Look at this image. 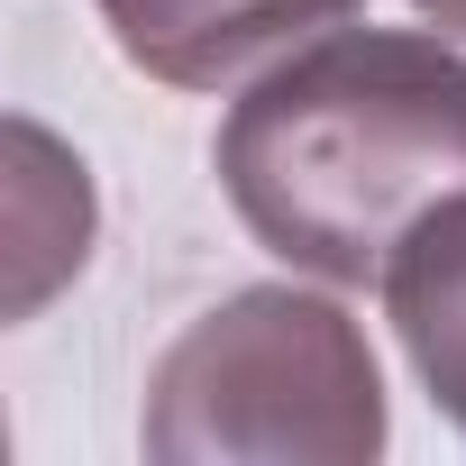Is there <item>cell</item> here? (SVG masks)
Returning a JSON list of instances; mask_svg holds the SVG:
<instances>
[{
  "instance_id": "obj_1",
  "label": "cell",
  "mask_w": 466,
  "mask_h": 466,
  "mask_svg": "<svg viewBox=\"0 0 466 466\" xmlns=\"http://www.w3.org/2000/svg\"><path fill=\"white\" fill-rule=\"evenodd\" d=\"M219 192L293 275L384 284L393 248L466 192V56L420 28H320L219 119Z\"/></svg>"
},
{
  "instance_id": "obj_3",
  "label": "cell",
  "mask_w": 466,
  "mask_h": 466,
  "mask_svg": "<svg viewBox=\"0 0 466 466\" xmlns=\"http://www.w3.org/2000/svg\"><path fill=\"white\" fill-rule=\"evenodd\" d=\"M92 10L110 19L137 74L174 92H219V83H257L302 37L357 19V0H92Z\"/></svg>"
},
{
  "instance_id": "obj_2",
  "label": "cell",
  "mask_w": 466,
  "mask_h": 466,
  "mask_svg": "<svg viewBox=\"0 0 466 466\" xmlns=\"http://www.w3.org/2000/svg\"><path fill=\"white\" fill-rule=\"evenodd\" d=\"M366 329L302 284H248L147 366L137 439L165 466H366L384 448Z\"/></svg>"
},
{
  "instance_id": "obj_4",
  "label": "cell",
  "mask_w": 466,
  "mask_h": 466,
  "mask_svg": "<svg viewBox=\"0 0 466 466\" xmlns=\"http://www.w3.org/2000/svg\"><path fill=\"white\" fill-rule=\"evenodd\" d=\"M384 320L420 393L466 430V192H448L384 266Z\"/></svg>"
},
{
  "instance_id": "obj_5",
  "label": "cell",
  "mask_w": 466,
  "mask_h": 466,
  "mask_svg": "<svg viewBox=\"0 0 466 466\" xmlns=\"http://www.w3.org/2000/svg\"><path fill=\"white\" fill-rule=\"evenodd\" d=\"M92 257V174L37 119H10V320H37Z\"/></svg>"
},
{
  "instance_id": "obj_6",
  "label": "cell",
  "mask_w": 466,
  "mask_h": 466,
  "mask_svg": "<svg viewBox=\"0 0 466 466\" xmlns=\"http://www.w3.org/2000/svg\"><path fill=\"white\" fill-rule=\"evenodd\" d=\"M411 10H420L439 37H466V0H411Z\"/></svg>"
}]
</instances>
